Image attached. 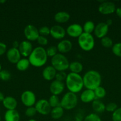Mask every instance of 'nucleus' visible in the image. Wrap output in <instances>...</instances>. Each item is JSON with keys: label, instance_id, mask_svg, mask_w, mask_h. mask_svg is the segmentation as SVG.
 <instances>
[{"label": "nucleus", "instance_id": "f257e3e1", "mask_svg": "<svg viewBox=\"0 0 121 121\" xmlns=\"http://www.w3.org/2000/svg\"><path fill=\"white\" fill-rule=\"evenodd\" d=\"M46 49L42 46L33 48V50L28 56V59L30 65L35 67H41L45 65L47 61Z\"/></svg>", "mask_w": 121, "mask_h": 121}, {"label": "nucleus", "instance_id": "f03ea898", "mask_svg": "<svg viewBox=\"0 0 121 121\" xmlns=\"http://www.w3.org/2000/svg\"><path fill=\"white\" fill-rule=\"evenodd\" d=\"M84 87L86 89L94 90L101 86L102 76L100 73L95 70L87 71L83 76Z\"/></svg>", "mask_w": 121, "mask_h": 121}, {"label": "nucleus", "instance_id": "7ed1b4c3", "mask_svg": "<svg viewBox=\"0 0 121 121\" xmlns=\"http://www.w3.org/2000/svg\"><path fill=\"white\" fill-rule=\"evenodd\" d=\"M65 86L69 92L75 94L79 93L84 87L83 77L79 74L70 72L67 74L65 80Z\"/></svg>", "mask_w": 121, "mask_h": 121}, {"label": "nucleus", "instance_id": "20e7f679", "mask_svg": "<svg viewBox=\"0 0 121 121\" xmlns=\"http://www.w3.org/2000/svg\"><path fill=\"white\" fill-rule=\"evenodd\" d=\"M51 65L57 72H65L68 69L70 62L64 54L57 53L51 58Z\"/></svg>", "mask_w": 121, "mask_h": 121}, {"label": "nucleus", "instance_id": "39448f33", "mask_svg": "<svg viewBox=\"0 0 121 121\" xmlns=\"http://www.w3.org/2000/svg\"><path fill=\"white\" fill-rule=\"evenodd\" d=\"M78 96L75 93L66 92L60 99V106L64 110L70 111L74 109L78 104Z\"/></svg>", "mask_w": 121, "mask_h": 121}, {"label": "nucleus", "instance_id": "423d86ee", "mask_svg": "<svg viewBox=\"0 0 121 121\" xmlns=\"http://www.w3.org/2000/svg\"><path fill=\"white\" fill-rule=\"evenodd\" d=\"M78 44L79 47L85 52L92 50L95 46V40L93 35L83 32L78 38Z\"/></svg>", "mask_w": 121, "mask_h": 121}, {"label": "nucleus", "instance_id": "0eeeda50", "mask_svg": "<svg viewBox=\"0 0 121 121\" xmlns=\"http://www.w3.org/2000/svg\"><path fill=\"white\" fill-rule=\"evenodd\" d=\"M20 99L22 104L27 108L34 106L36 102V96L34 93L30 90L25 91L21 93Z\"/></svg>", "mask_w": 121, "mask_h": 121}, {"label": "nucleus", "instance_id": "6e6552de", "mask_svg": "<svg viewBox=\"0 0 121 121\" xmlns=\"http://www.w3.org/2000/svg\"><path fill=\"white\" fill-rule=\"evenodd\" d=\"M34 108L37 112L42 115H47L51 113L52 108L50 106L48 100L45 99H41L36 101Z\"/></svg>", "mask_w": 121, "mask_h": 121}, {"label": "nucleus", "instance_id": "1a4fd4ad", "mask_svg": "<svg viewBox=\"0 0 121 121\" xmlns=\"http://www.w3.org/2000/svg\"><path fill=\"white\" fill-rule=\"evenodd\" d=\"M24 34L27 41L30 42L37 41L40 35L39 30L32 24H28L25 27L24 29Z\"/></svg>", "mask_w": 121, "mask_h": 121}, {"label": "nucleus", "instance_id": "9d476101", "mask_svg": "<svg viewBox=\"0 0 121 121\" xmlns=\"http://www.w3.org/2000/svg\"><path fill=\"white\" fill-rule=\"evenodd\" d=\"M100 13L103 15H109L115 12L116 6L115 3L111 1H102L98 7Z\"/></svg>", "mask_w": 121, "mask_h": 121}, {"label": "nucleus", "instance_id": "9b49d317", "mask_svg": "<svg viewBox=\"0 0 121 121\" xmlns=\"http://www.w3.org/2000/svg\"><path fill=\"white\" fill-rule=\"evenodd\" d=\"M50 30V35L56 40H63L66 35V30L60 25L53 26Z\"/></svg>", "mask_w": 121, "mask_h": 121}, {"label": "nucleus", "instance_id": "f8f14e48", "mask_svg": "<svg viewBox=\"0 0 121 121\" xmlns=\"http://www.w3.org/2000/svg\"><path fill=\"white\" fill-rule=\"evenodd\" d=\"M66 33L71 37L78 38L83 33V27L78 23H73L66 28Z\"/></svg>", "mask_w": 121, "mask_h": 121}, {"label": "nucleus", "instance_id": "ddd939ff", "mask_svg": "<svg viewBox=\"0 0 121 121\" xmlns=\"http://www.w3.org/2000/svg\"><path fill=\"white\" fill-rule=\"evenodd\" d=\"M21 56L26 58L30 56L32 51L33 50V44L32 43L27 40H24L20 43V45L18 48Z\"/></svg>", "mask_w": 121, "mask_h": 121}, {"label": "nucleus", "instance_id": "4468645a", "mask_svg": "<svg viewBox=\"0 0 121 121\" xmlns=\"http://www.w3.org/2000/svg\"><path fill=\"white\" fill-rule=\"evenodd\" d=\"M65 85L63 82L58 81L56 80H52L49 86V91L52 95L59 96L64 92Z\"/></svg>", "mask_w": 121, "mask_h": 121}, {"label": "nucleus", "instance_id": "2eb2a0df", "mask_svg": "<svg viewBox=\"0 0 121 121\" xmlns=\"http://www.w3.org/2000/svg\"><path fill=\"white\" fill-rule=\"evenodd\" d=\"M108 31H109V26L106 24V22H98L95 27L94 33L96 37L101 39L106 36Z\"/></svg>", "mask_w": 121, "mask_h": 121}, {"label": "nucleus", "instance_id": "dca6fc26", "mask_svg": "<svg viewBox=\"0 0 121 121\" xmlns=\"http://www.w3.org/2000/svg\"><path fill=\"white\" fill-rule=\"evenodd\" d=\"M21 55L19 49L11 47L7 52V58L8 61L13 64H15L21 59Z\"/></svg>", "mask_w": 121, "mask_h": 121}, {"label": "nucleus", "instance_id": "f3484780", "mask_svg": "<svg viewBox=\"0 0 121 121\" xmlns=\"http://www.w3.org/2000/svg\"><path fill=\"white\" fill-rule=\"evenodd\" d=\"M56 47L59 53L64 54L68 53L71 50L72 48V44L70 40L63 39L58 43Z\"/></svg>", "mask_w": 121, "mask_h": 121}, {"label": "nucleus", "instance_id": "a211bd4d", "mask_svg": "<svg viewBox=\"0 0 121 121\" xmlns=\"http://www.w3.org/2000/svg\"><path fill=\"white\" fill-rule=\"evenodd\" d=\"M57 71L52 66H47L43 69L42 71V76L47 81L53 80L55 78Z\"/></svg>", "mask_w": 121, "mask_h": 121}, {"label": "nucleus", "instance_id": "6ab92c4d", "mask_svg": "<svg viewBox=\"0 0 121 121\" xmlns=\"http://www.w3.org/2000/svg\"><path fill=\"white\" fill-rule=\"evenodd\" d=\"M96 99L94 92L93 90L85 89L81 93L80 100L85 104L92 103Z\"/></svg>", "mask_w": 121, "mask_h": 121}, {"label": "nucleus", "instance_id": "aec40b11", "mask_svg": "<svg viewBox=\"0 0 121 121\" xmlns=\"http://www.w3.org/2000/svg\"><path fill=\"white\" fill-rule=\"evenodd\" d=\"M4 106L7 110H15L17 106V101L12 96H7L2 101Z\"/></svg>", "mask_w": 121, "mask_h": 121}, {"label": "nucleus", "instance_id": "412c9836", "mask_svg": "<svg viewBox=\"0 0 121 121\" xmlns=\"http://www.w3.org/2000/svg\"><path fill=\"white\" fill-rule=\"evenodd\" d=\"M70 14L66 11H59L54 15V20L58 23L62 24L68 22L70 20Z\"/></svg>", "mask_w": 121, "mask_h": 121}, {"label": "nucleus", "instance_id": "4be33fe9", "mask_svg": "<svg viewBox=\"0 0 121 121\" xmlns=\"http://www.w3.org/2000/svg\"><path fill=\"white\" fill-rule=\"evenodd\" d=\"M91 107H92V109L94 112V113H97L98 115L99 113H103L106 111V105L100 99H95L91 103Z\"/></svg>", "mask_w": 121, "mask_h": 121}, {"label": "nucleus", "instance_id": "5701e85b", "mask_svg": "<svg viewBox=\"0 0 121 121\" xmlns=\"http://www.w3.org/2000/svg\"><path fill=\"white\" fill-rule=\"evenodd\" d=\"M4 118L5 121H20V116L17 110H7Z\"/></svg>", "mask_w": 121, "mask_h": 121}, {"label": "nucleus", "instance_id": "b1692460", "mask_svg": "<svg viewBox=\"0 0 121 121\" xmlns=\"http://www.w3.org/2000/svg\"><path fill=\"white\" fill-rule=\"evenodd\" d=\"M68 69L71 73L79 74L83 70V65L79 61H74L70 63Z\"/></svg>", "mask_w": 121, "mask_h": 121}, {"label": "nucleus", "instance_id": "393cba45", "mask_svg": "<svg viewBox=\"0 0 121 121\" xmlns=\"http://www.w3.org/2000/svg\"><path fill=\"white\" fill-rule=\"evenodd\" d=\"M30 63L27 58L21 59L16 64V68L20 72H24L27 70L29 67Z\"/></svg>", "mask_w": 121, "mask_h": 121}, {"label": "nucleus", "instance_id": "a878e982", "mask_svg": "<svg viewBox=\"0 0 121 121\" xmlns=\"http://www.w3.org/2000/svg\"><path fill=\"white\" fill-rule=\"evenodd\" d=\"M64 111L65 110L60 106H57V107L52 108L50 114L53 119L58 120V119H60L64 115Z\"/></svg>", "mask_w": 121, "mask_h": 121}, {"label": "nucleus", "instance_id": "bb28decb", "mask_svg": "<svg viewBox=\"0 0 121 121\" xmlns=\"http://www.w3.org/2000/svg\"><path fill=\"white\" fill-rule=\"evenodd\" d=\"M95 26L94 22L92 21H87L84 24L83 26V32L88 34H91L93 33L95 29Z\"/></svg>", "mask_w": 121, "mask_h": 121}, {"label": "nucleus", "instance_id": "cd10ccee", "mask_svg": "<svg viewBox=\"0 0 121 121\" xmlns=\"http://www.w3.org/2000/svg\"><path fill=\"white\" fill-rule=\"evenodd\" d=\"M96 99H103L106 95V91L105 89L102 86H99L94 90Z\"/></svg>", "mask_w": 121, "mask_h": 121}, {"label": "nucleus", "instance_id": "c85d7f7f", "mask_svg": "<svg viewBox=\"0 0 121 121\" xmlns=\"http://www.w3.org/2000/svg\"><path fill=\"white\" fill-rule=\"evenodd\" d=\"M48 102L52 108L60 106V100L59 99L58 96L52 95L49 98Z\"/></svg>", "mask_w": 121, "mask_h": 121}, {"label": "nucleus", "instance_id": "c756f323", "mask_svg": "<svg viewBox=\"0 0 121 121\" xmlns=\"http://www.w3.org/2000/svg\"><path fill=\"white\" fill-rule=\"evenodd\" d=\"M101 44L105 48H110L113 46V41L109 37L106 36L100 39Z\"/></svg>", "mask_w": 121, "mask_h": 121}, {"label": "nucleus", "instance_id": "7c9ffc66", "mask_svg": "<svg viewBox=\"0 0 121 121\" xmlns=\"http://www.w3.org/2000/svg\"><path fill=\"white\" fill-rule=\"evenodd\" d=\"M11 78V74L7 70H1L0 71V79L2 81H8Z\"/></svg>", "mask_w": 121, "mask_h": 121}, {"label": "nucleus", "instance_id": "2f4dec72", "mask_svg": "<svg viewBox=\"0 0 121 121\" xmlns=\"http://www.w3.org/2000/svg\"><path fill=\"white\" fill-rule=\"evenodd\" d=\"M46 52L47 57H49L51 58L53 57L57 53H58V49H57L56 46H51L47 47L46 49Z\"/></svg>", "mask_w": 121, "mask_h": 121}, {"label": "nucleus", "instance_id": "473e14b6", "mask_svg": "<svg viewBox=\"0 0 121 121\" xmlns=\"http://www.w3.org/2000/svg\"><path fill=\"white\" fill-rule=\"evenodd\" d=\"M83 121H102L100 117L98 114L95 113H91L87 115L84 118Z\"/></svg>", "mask_w": 121, "mask_h": 121}, {"label": "nucleus", "instance_id": "72a5a7b5", "mask_svg": "<svg viewBox=\"0 0 121 121\" xmlns=\"http://www.w3.org/2000/svg\"><path fill=\"white\" fill-rule=\"evenodd\" d=\"M112 50L115 56L121 57V43H117L113 45Z\"/></svg>", "mask_w": 121, "mask_h": 121}, {"label": "nucleus", "instance_id": "f704fd0d", "mask_svg": "<svg viewBox=\"0 0 121 121\" xmlns=\"http://www.w3.org/2000/svg\"><path fill=\"white\" fill-rule=\"evenodd\" d=\"M37 113L36 110L34 106H31V107L27 108V109L25 111V115L28 118H32L34 116L36 115V114Z\"/></svg>", "mask_w": 121, "mask_h": 121}, {"label": "nucleus", "instance_id": "c9c22d12", "mask_svg": "<svg viewBox=\"0 0 121 121\" xmlns=\"http://www.w3.org/2000/svg\"><path fill=\"white\" fill-rule=\"evenodd\" d=\"M113 121H121V108H118L112 116Z\"/></svg>", "mask_w": 121, "mask_h": 121}, {"label": "nucleus", "instance_id": "e433bc0d", "mask_svg": "<svg viewBox=\"0 0 121 121\" xmlns=\"http://www.w3.org/2000/svg\"><path fill=\"white\" fill-rule=\"evenodd\" d=\"M117 108V105L115 102H110L106 105L105 110L109 112H114L116 111Z\"/></svg>", "mask_w": 121, "mask_h": 121}, {"label": "nucleus", "instance_id": "4c0bfd02", "mask_svg": "<svg viewBox=\"0 0 121 121\" xmlns=\"http://www.w3.org/2000/svg\"><path fill=\"white\" fill-rule=\"evenodd\" d=\"M66 76H67V74L65 73V72H57L55 79L64 82V81H65L66 80Z\"/></svg>", "mask_w": 121, "mask_h": 121}, {"label": "nucleus", "instance_id": "58836bf2", "mask_svg": "<svg viewBox=\"0 0 121 121\" xmlns=\"http://www.w3.org/2000/svg\"><path fill=\"white\" fill-rule=\"evenodd\" d=\"M50 31L51 30H50L49 27H47V26H43L39 29V33L40 35L46 37L47 35H50Z\"/></svg>", "mask_w": 121, "mask_h": 121}, {"label": "nucleus", "instance_id": "ea45409f", "mask_svg": "<svg viewBox=\"0 0 121 121\" xmlns=\"http://www.w3.org/2000/svg\"><path fill=\"white\" fill-rule=\"evenodd\" d=\"M38 44L42 47V46H46L48 43V40L47 38L45 36H42V35H39L38 37L37 40Z\"/></svg>", "mask_w": 121, "mask_h": 121}, {"label": "nucleus", "instance_id": "a19ab883", "mask_svg": "<svg viewBox=\"0 0 121 121\" xmlns=\"http://www.w3.org/2000/svg\"><path fill=\"white\" fill-rule=\"evenodd\" d=\"M7 51V46L4 43L0 42V56L4 54Z\"/></svg>", "mask_w": 121, "mask_h": 121}, {"label": "nucleus", "instance_id": "79ce46f5", "mask_svg": "<svg viewBox=\"0 0 121 121\" xmlns=\"http://www.w3.org/2000/svg\"><path fill=\"white\" fill-rule=\"evenodd\" d=\"M115 12H116V15L121 18V7H119V8H116Z\"/></svg>", "mask_w": 121, "mask_h": 121}, {"label": "nucleus", "instance_id": "37998d69", "mask_svg": "<svg viewBox=\"0 0 121 121\" xmlns=\"http://www.w3.org/2000/svg\"><path fill=\"white\" fill-rule=\"evenodd\" d=\"M19 45H20V43L18 41H14L13 42V47H14V48H18L19 47Z\"/></svg>", "mask_w": 121, "mask_h": 121}, {"label": "nucleus", "instance_id": "c03bdc74", "mask_svg": "<svg viewBox=\"0 0 121 121\" xmlns=\"http://www.w3.org/2000/svg\"><path fill=\"white\" fill-rule=\"evenodd\" d=\"M106 24L109 27V26H111V25L113 24V20H111V19H109V20H107L106 21Z\"/></svg>", "mask_w": 121, "mask_h": 121}, {"label": "nucleus", "instance_id": "a18cd8bd", "mask_svg": "<svg viewBox=\"0 0 121 121\" xmlns=\"http://www.w3.org/2000/svg\"><path fill=\"white\" fill-rule=\"evenodd\" d=\"M4 98L5 97H4V94L2 93V92H0V102L3 101Z\"/></svg>", "mask_w": 121, "mask_h": 121}, {"label": "nucleus", "instance_id": "49530a36", "mask_svg": "<svg viewBox=\"0 0 121 121\" xmlns=\"http://www.w3.org/2000/svg\"><path fill=\"white\" fill-rule=\"evenodd\" d=\"M28 121H37L36 120V119H30L29 120H28Z\"/></svg>", "mask_w": 121, "mask_h": 121}, {"label": "nucleus", "instance_id": "de8ad7c7", "mask_svg": "<svg viewBox=\"0 0 121 121\" xmlns=\"http://www.w3.org/2000/svg\"><path fill=\"white\" fill-rule=\"evenodd\" d=\"M6 1H0V2L1 3H4V2H5Z\"/></svg>", "mask_w": 121, "mask_h": 121}, {"label": "nucleus", "instance_id": "09e8293b", "mask_svg": "<svg viewBox=\"0 0 121 121\" xmlns=\"http://www.w3.org/2000/svg\"><path fill=\"white\" fill-rule=\"evenodd\" d=\"M1 70V65L0 64V71Z\"/></svg>", "mask_w": 121, "mask_h": 121}, {"label": "nucleus", "instance_id": "8fccbe9b", "mask_svg": "<svg viewBox=\"0 0 121 121\" xmlns=\"http://www.w3.org/2000/svg\"><path fill=\"white\" fill-rule=\"evenodd\" d=\"M81 121V120H77V119H76V120H75V121Z\"/></svg>", "mask_w": 121, "mask_h": 121}, {"label": "nucleus", "instance_id": "3c124183", "mask_svg": "<svg viewBox=\"0 0 121 121\" xmlns=\"http://www.w3.org/2000/svg\"><path fill=\"white\" fill-rule=\"evenodd\" d=\"M1 117H0V121H1Z\"/></svg>", "mask_w": 121, "mask_h": 121}]
</instances>
